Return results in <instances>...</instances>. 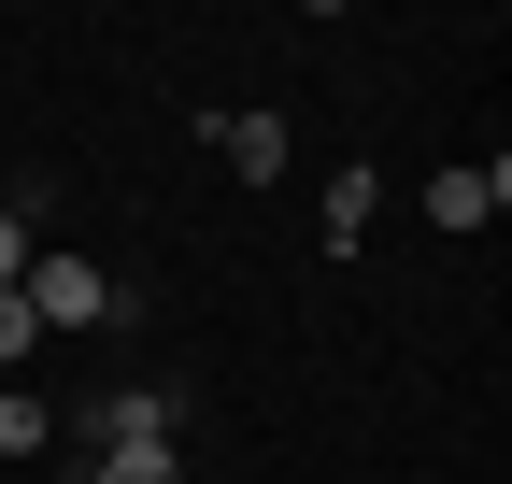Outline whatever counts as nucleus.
I'll return each mask as SVG.
<instances>
[{"mask_svg":"<svg viewBox=\"0 0 512 484\" xmlns=\"http://www.w3.org/2000/svg\"><path fill=\"white\" fill-rule=\"evenodd\" d=\"M15 299H29V328H43V342H57V328H114V314H128V285H114L100 257H29Z\"/></svg>","mask_w":512,"mask_h":484,"instance_id":"1","label":"nucleus"},{"mask_svg":"<svg viewBox=\"0 0 512 484\" xmlns=\"http://www.w3.org/2000/svg\"><path fill=\"white\" fill-rule=\"evenodd\" d=\"M86 442H185V385H114L86 413Z\"/></svg>","mask_w":512,"mask_h":484,"instance_id":"2","label":"nucleus"},{"mask_svg":"<svg viewBox=\"0 0 512 484\" xmlns=\"http://www.w3.org/2000/svg\"><path fill=\"white\" fill-rule=\"evenodd\" d=\"M498 200H512V171H498V157H456V171H427V228H484Z\"/></svg>","mask_w":512,"mask_h":484,"instance_id":"3","label":"nucleus"},{"mask_svg":"<svg viewBox=\"0 0 512 484\" xmlns=\"http://www.w3.org/2000/svg\"><path fill=\"white\" fill-rule=\"evenodd\" d=\"M214 143H228L242 186H271V171H285V114H214Z\"/></svg>","mask_w":512,"mask_h":484,"instance_id":"4","label":"nucleus"},{"mask_svg":"<svg viewBox=\"0 0 512 484\" xmlns=\"http://www.w3.org/2000/svg\"><path fill=\"white\" fill-rule=\"evenodd\" d=\"M86 484H185V442H100Z\"/></svg>","mask_w":512,"mask_h":484,"instance_id":"5","label":"nucleus"},{"mask_svg":"<svg viewBox=\"0 0 512 484\" xmlns=\"http://www.w3.org/2000/svg\"><path fill=\"white\" fill-rule=\"evenodd\" d=\"M0 470H43V399L0 385Z\"/></svg>","mask_w":512,"mask_h":484,"instance_id":"6","label":"nucleus"},{"mask_svg":"<svg viewBox=\"0 0 512 484\" xmlns=\"http://www.w3.org/2000/svg\"><path fill=\"white\" fill-rule=\"evenodd\" d=\"M29 356H43V328H29V299L0 285V371H29Z\"/></svg>","mask_w":512,"mask_h":484,"instance_id":"7","label":"nucleus"},{"mask_svg":"<svg viewBox=\"0 0 512 484\" xmlns=\"http://www.w3.org/2000/svg\"><path fill=\"white\" fill-rule=\"evenodd\" d=\"M15 271H29V214L0 200V285H15Z\"/></svg>","mask_w":512,"mask_h":484,"instance_id":"8","label":"nucleus"},{"mask_svg":"<svg viewBox=\"0 0 512 484\" xmlns=\"http://www.w3.org/2000/svg\"><path fill=\"white\" fill-rule=\"evenodd\" d=\"M0 484H57V470H0Z\"/></svg>","mask_w":512,"mask_h":484,"instance_id":"9","label":"nucleus"}]
</instances>
